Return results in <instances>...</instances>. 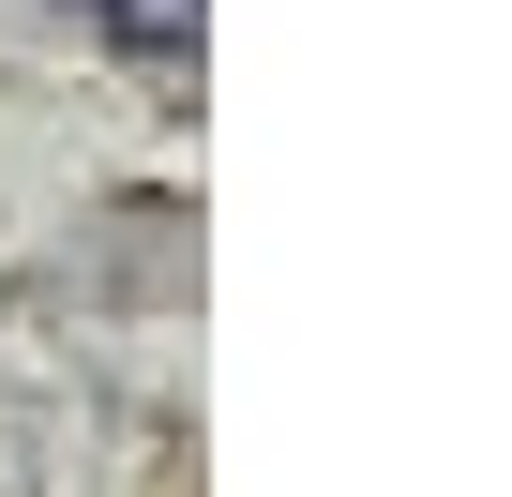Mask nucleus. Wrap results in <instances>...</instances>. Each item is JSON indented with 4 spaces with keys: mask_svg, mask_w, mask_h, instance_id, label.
I'll list each match as a JSON object with an SVG mask.
<instances>
[{
    "mask_svg": "<svg viewBox=\"0 0 512 497\" xmlns=\"http://www.w3.org/2000/svg\"><path fill=\"white\" fill-rule=\"evenodd\" d=\"M91 16H106L121 46H151V61H166V46H196V0H91Z\"/></svg>",
    "mask_w": 512,
    "mask_h": 497,
    "instance_id": "1",
    "label": "nucleus"
}]
</instances>
